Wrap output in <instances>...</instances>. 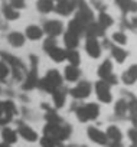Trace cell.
Returning a JSON list of instances; mask_svg holds the SVG:
<instances>
[{
    "label": "cell",
    "mask_w": 137,
    "mask_h": 147,
    "mask_svg": "<svg viewBox=\"0 0 137 147\" xmlns=\"http://www.w3.org/2000/svg\"><path fill=\"white\" fill-rule=\"evenodd\" d=\"M61 85H62V75L56 69L48 71L46 75L42 80H39V82H38V88H40L42 91H45L48 94H52Z\"/></svg>",
    "instance_id": "cell-1"
},
{
    "label": "cell",
    "mask_w": 137,
    "mask_h": 147,
    "mask_svg": "<svg viewBox=\"0 0 137 147\" xmlns=\"http://www.w3.org/2000/svg\"><path fill=\"white\" fill-rule=\"evenodd\" d=\"M43 51H45V52L48 53V56H49L53 62H56V63L65 61V58H66V51L58 46L56 38H48V39L43 42Z\"/></svg>",
    "instance_id": "cell-2"
},
{
    "label": "cell",
    "mask_w": 137,
    "mask_h": 147,
    "mask_svg": "<svg viewBox=\"0 0 137 147\" xmlns=\"http://www.w3.org/2000/svg\"><path fill=\"white\" fill-rule=\"evenodd\" d=\"M75 114H77V118H78L81 123H87V121H91V120H97L98 115H100V107H98V104H95V102H88V104H85V105L75 107Z\"/></svg>",
    "instance_id": "cell-3"
},
{
    "label": "cell",
    "mask_w": 137,
    "mask_h": 147,
    "mask_svg": "<svg viewBox=\"0 0 137 147\" xmlns=\"http://www.w3.org/2000/svg\"><path fill=\"white\" fill-rule=\"evenodd\" d=\"M2 56H3V61H5V62L9 65V68L12 69L13 78H15L16 81H22V80H23V77L26 75V68H25L23 62H22L20 59L15 58L13 55L7 53V52H3V53H2Z\"/></svg>",
    "instance_id": "cell-4"
},
{
    "label": "cell",
    "mask_w": 137,
    "mask_h": 147,
    "mask_svg": "<svg viewBox=\"0 0 137 147\" xmlns=\"http://www.w3.org/2000/svg\"><path fill=\"white\" fill-rule=\"evenodd\" d=\"M38 65H39L38 56L36 55H30V71L25 75V84H23V90L25 91H30V90L38 87V82H39Z\"/></svg>",
    "instance_id": "cell-5"
},
{
    "label": "cell",
    "mask_w": 137,
    "mask_h": 147,
    "mask_svg": "<svg viewBox=\"0 0 137 147\" xmlns=\"http://www.w3.org/2000/svg\"><path fill=\"white\" fill-rule=\"evenodd\" d=\"M78 0H56L53 10L61 16H70L77 10Z\"/></svg>",
    "instance_id": "cell-6"
},
{
    "label": "cell",
    "mask_w": 137,
    "mask_h": 147,
    "mask_svg": "<svg viewBox=\"0 0 137 147\" xmlns=\"http://www.w3.org/2000/svg\"><path fill=\"white\" fill-rule=\"evenodd\" d=\"M95 92H97V97L101 102L104 104H108L111 102L113 100V95H111V85L104 81V80H100L95 82Z\"/></svg>",
    "instance_id": "cell-7"
},
{
    "label": "cell",
    "mask_w": 137,
    "mask_h": 147,
    "mask_svg": "<svg viewBox=\"0 0 137 147\" xmlns=\"http://www.w3.org/2000/svg\"><path fill=\"white\" fill-rule=\"evenodd\" d=\"M85 26L91 22H94V13L92 9L85 3V0H78V6H77V15H75Z\"/></svg>",
    "instance_id": "cell-8"
},
{
    "label": "cell",
    "mask_w": 137,
    "mask_h": 147,
    "mask_svg": "<svg viewBox=\"0 0 137 147\" xmlns=\"http://www.w3.org/2000/svg\"><path fill=\"white\" fill-rule=\"evenodd\" d=\"M70 94L72 95V98L75 100H85L90 97L91 94V84L88 81H81L78 82L74 88L70 90Z\"/></svg>",
    "instance_id": "cell-9"
},
{
    "label": "cell",
    "mask_w": 137,
    "mask_h": 147,
    "mask_svg": "<svg viewBox=\"0 0 137 147\" xmlns=\"http://www.w3.org/2000/svg\"><path fill=\"white\" fill-rule=\"evenodd\" d=\"M43 33H46L49 38H58L63 33V25L62 22L53 19V20H48L43 26Z\"/></svg>",
    "instance_id": "cell-10"
},
{
    "label": "cell",
    "mask_w": 137,
    "mask_h": 147,
    "mask_svg": "<svg viewBox=\"0 0 137 147\" xmlns=\"http://www.w3.org/2000/svg\"><path fill=\"white\" fill-rule=\"evenodd\" d=\"M101 43L98 42V38H87L85 42V52L88 53V56L97 59L101 56Z\"/></svg>",
    "instance_id": "cell-11"
},
{
    "label": "cell",
    "mask_w": 137,
    "mask_h": 147,
    "mask_svg": "<svg viewBox=\"0 0 137 147\" xmlns=\"http://www.w3.org/2000/svg\"><path fill=\"white\" fill-rule=\"evenodd\" d=\"M87 134L90 137V140H92L94 143L97 144H101V146H107L108 143V137L104 131H101L100 128L97 127H88L87 128Z\"/></svg>",
    "instance_id": "cell-12"
},
{
    "label": "cell",
    "mask_w": 137,
    "mask_h": 147,
    "mask_svg": "<svg viewBox=\"0 0 137 147\" xmlns=\"http://www.w3.org/2000/svg\"><path fill=\"white\" fill-rule=\"evenodd\" d=\"M18 133L25 138V140H28V141H36L39 137H38V133L30 127V125H28V124H25V123H19L18 124Z\"/></svg>",
    "instance_id": "cell-13"
},
{
    "label": "cell",
    "mask_w": 137,
    "mask_h": 147,
    "mask_svg": "<svg viewBox=\"0 0 137 147\" xmlns=\"http://www.w3.org/2000/svg\"><path fill=\"white\" fill-rule=\"evenodd\" d=\"M115 5L120 7L123 16L130 13H137V2L136 0H115Z\"/></svg>",
    "instance_id": "cell-14"
},
{
    "label": "cell",
    "mask_w": 137,
    "mask_h": 147,
    "mask_svg": "<svg viewBox=\"0 0 137 147\" xmlns=\"http://www.w3.org/2000/svg\"><path fill=\"white\" fill-rule=\"evenodd\" d=\"M121 82L126 84V85H133L136 81H137V63L131 65L127 71H124L121 74Z\"/></svg>",
    "instance_id": "cell-15"
},
{
    "label": "cell",
    "mask_w": 137,
    "mask_h": 147,
    "mask_svg": "<svg viewBox=\"0 0 137 147\" xmlns=\"http://www.w3.org/2000/svg\"><path fill=\"white\" fill-rule=\"evenodd\" d=\"M80 35L71 32V30H66L63 32V45L66 49H77V46L80 45Z\"/></svg>",
    "instance_id": "cell-16"
},
{
    "label": "cell",
    "mask_w": 137,
    "mask_h": 147,
    "mask_svg": "<svg viewBox=\"0 0 137 147\" xmlns=\"http://www.w3.org/2000/svg\"><path fill=\"white\" fill-rule=\"evenodd\" d=\"M84 32H85L87 38H100V36H104L105 29L101 25H98L97 22H91V23H88L85 26V30Z\"/></svg>",
    "instance_id": "cell-17"
},
{
    "label": "cell",
    "mask_w": 137,
    "mask_h": 147,
    "mask_svg": "<svg viewBox=\"0 0 137 147\" xmlns=\"http://www.w3.org/2000/svg\"><path fill=\"white\" fill-rule=\"evenodd\" d=\"M110 49V52H111V56L115 59V62H118V63H123L126 59H127V56H128V52L123 48V46H120V45H114V43H111V46L108 48Z\"/></svg>",
    "instance_id": "cell-18"
},
{
    "label": "cell",
    "mask_w": 137,
    "mask_h": 147,
    "mask_svg": "<svg viewBox=\"0 0 137 147\" xmlns=\"http://www.w3.org/2000/svg\"><path fill=\"white\" fill-rule=\"evenodd\" d=\"M66 90L61 85L58 87L53 92H52V100H53V104L56 108H62L65 105V101H66Z\"/></svg>",
    "instance_id": "cell-19"
},
{
    "label": "cell",
    "mask_w": 137,
    "mask_h": 147,
    "mask_svg": "<svg viewBox=\"0 0 137 147\" xmlns=\"http://www.w3.org/2000/svg\"><path fill=\"white\" fill-rule=\"evenodd\" d=\"M63 78L70 82H77L81 78V71L75 65H68L63 71Z\"/></svg>",
    "instance_id": "cell-20"
},
{
    "label": "cell",
    "mask_w": 137,
    "mask_h": 147,
    "mask_svg": "<svg viewBox=\"0 0 137 147\" xmlns=\"http://www.w3.org/2000/svg\"><path fill=\"white\" fill-rule=\"evenodd\" d=\"M113 72V62L110 59H105L100 66H98V71H97V75L100 77V80H107Z\"/></svg>",
    "instance_id": "cell-21"
},
{
    "label": "cell",
    "mask_w": 137,
    "mask_h": 147,
    "mask_svg": "<svg viewBox=\"0 0 137 147\" xmlns=\"http://www.w3.org/2000/svg\"><path fill=\"white\" fill-rule=\"evenodd\" d=\"M42 36H43V29L36 25H30L25 30V38H28L29 40H39L42 39Z\"/></svg>",
    "instance_id": "cell-22"
},
{
    "label": "cell",
    "mask_w": 137,
    "mask_h": 147,
    "mask_svg": "<svg viewBox=\"0 0 137 147\" xmlns=\"http://www.w3.org/2000/svg\"><path fill=\"white\" fill-rule=\"evenodd\" d=\"M55 2L56 0H38V3H36V9L38 12L40 13H51L55 7Z\"/></svg>",
    "instance_id": "cell-23"
},
{
    "label": "cell",
    "mask_w": 137,
    "mask_h": 147,
    "mask_svg": "<svg viewBox=\"0 0 137 147\" xmlns=\"http://www.w3.org/2000/svg\"><path fill=\"white\" fill-rule=\"evenodd\" d=\"M71 133H72V127L70 125V124H66V123H61L59 124V133H58V143H62V141H65V140H68L70 138V136H71Z\"/></svg>",
    "instance_id": "cell-24"
},
{
    "label": "cell",
    "mask_w": 137,
    "mask_h": 147,
    "mask_svg": "<svg viewBox=\"0 0 137 147\" xmlns=\"http://www.w3.org/2000/svg\"><path fill=\"white\" fill-rule=\"evenodd\" d=\"M68 30H71V32H74V33H77V35H82L84 33V30H85V25L75 16L74 19H71V22L68 23Z\"/></svg>",
    "instance_id": "cell-25"
},
{
    "label": "cell",
    "mask_w": 137,
    "mask_h": 147,
    "mask_svg": "<svg viewBox=\"0 0 137 147\" xmlns=\"http://www.w3.org/2000/svg\"><path fill=\"white\" fill-rule=\"evenodd\" d=\"M25 39H26L25 35L20 33V32H12V33H9V36H7L9 43H10L12 46H15V48H20V46H23Z\"/></svg>",
    "instance_id": "cell-26"
},
{
    "label": "cell",
    "mask_w": 137,
    "mask_h": 147,
    "mask_svg": "<svg viewBox=\"0 0 137 147\" xmlns=\"http://www.w3.org/2000/svg\"><path fill=\"white\" fill-rule=\"evenodd\" d=\"M128 100H127V113L130 114V118L134 121L137 120V98L131 94H127Z\"/></svg>",
    "instance_id": "cell-27"
},
{
    "label": "cell",
    "mask_w": 137,
    "mask_h": 147,
    "mask_svg": "<svg viewBox=\"0 0 137 147\" xmlns=\"http://www.w3.org/2000/svg\"><path fill=\"white\" fill-rule=\"evenodd\" d=\"M97 23L98 25H101L105 30L108 29V28H111L113 25H114V20H113V18L107 13V12H100V15H98V18H97Z\"/></svg>",
    "instance_id": "cell-28"
},
{
    "label": "cell",
    "mask_w": 137,
    "mask_h": 147,
    "mask_svg": "<svg viewBox=\"0 0 137 147\" xmlns=\"http://www.w3.org/2000/svg\"><path fill=\"white\" fill-rule=\"evenodd\" d=\"M114 113H115V115L120 117V118H124V117H126V114H127V100H126V98H120V100L115 102V105H114Z\"/></svg>",
    "instance_id": "cell-29"
},
{
    "label": "cell",
    "mask_w": 137,
    "mask_h": 147,
    "mask_svg": "<svg viewBox=\"0 0 137 147\" xmlns=\"http://www.w3.org/2000/svg\"><path fill=\"white\" fill-rule=\"evenodd\" d=\"M2 137H3V141L6 144H13L18 140V133L15 130L9 128V127H5L3 131H2Z\"/></svg>",
    "instance_id": "cell-30"
},
{
    "label": "cell",
    "mask_w": 137,
    "mask_h": 147,
    "mask_svg": "<svg viewBox=\"0 0 137 147\" xmlns=\"http://www.w3.org/2000/svg\"><path fill=\"white\" fill-rule=\"evenodd\" d=\"M2 12H3V16L7 19V20H16L19 18V10L15 9L12 5H5L2 7Z\"/></svg>",
    "instance_id": "cell-31"
},
{
    "label": "cell",
    "mask_w": 137,
    "mask_h": 147,
    "mask_svg": "<svg viewBox=\"0 0 137 147\" xmlns=\"http://www.w3.org/2000/svg\"><path fill=\"white\" fill-rule=\"evenodd\" d=\"M43 108L46 110L45 118H46L48 123H62V118L58 115V113H56L53 108H51V107H48V105H45V104H43Z\"/></svg>",
    "instance_id": "cell-32"
},
{
    "label": "cell",
    "mask_w": 137,
    "mask_h": 147,
    "mask_svg": "<svg viewBox=\"0 0 137 147\" xmlns=\"http://www.w3.org/2000/svg\"><path fill=\"white\" fill-rule=\"evenodd\" d=\"M65 59H68L70 65H75V66H78L80 62H81L80 52L77 49H66V58Z\"/></svg>",
    "instance_id": "cell-33"
},
{
    "label": "cell",
    "mask_w": 137,
    "mask_h": 147,
    "mask_svg": "<svg viewBox=\"0 0 137 147\" xmlns=\"http://www.w3.org/2000/svg\"><path fill=\"white\" fill-rule=\"evenodd\" d=\"M105 134H107L108 140H121L123 138V134H121V131H120V128L117 125H110L107 128Z\"/></svg>",
    "instance_id": "cell-34"
},
{
    "label": "cell",
    "mask_w": 137,
    "mask_h": 147,
    "mask_svg": "<svg viewBox=\"0 0 137 147\" xmlns=\"http://www.w3.org/2000/svg\"><path fill=\"white\" fill-rule=\"evenodd\" d=\"M113 43H115V45H120V46H123V45H126L127 43V35L124 33V32H114L113 33Z\"/></svg>",
    "instance_id": "cell-35"
},
{
    "label": "cell",
    "mask_w": 137,
    "mask_h": 147,
    "mask_svg": "<svg viewBox=\"0 0 137 147\" xmlns=\"http://www.w3.org/2000/svg\"><path fill=\"white\" fill-rule=\"evenodd\" d=\"M9 74H10L9 65H7L5 61H0V82L5 81V80L9 77Z\"/></svg>",
    "instance_id": "cell-36"
},
{
    "label": "cell",
    "mask_w": 137,
    "mask_h": 147,
    "mask_svg": "<svg viewBox=\"0 0 137 147\" xmlns=\"http://www.w3.org/2000/svg\"><path fill=\"white\" fill-rule=\"evenodd\" d=\"M40 146H42V147H58V146H56V141L52 140L51 137H46V136H43V137L40 138Z\"/></svg>",
    "instance_id": "cell-37"
},
{
    "label": "cell",
    "mask_w": 137,
    "mask_h": 147,
    "mask_svg": "<svg viewBox=\"0 0 137 147\" xmlns=\"http://www.w3.org/2000/svg\"><path fill=\"white\" fill-rule=\"evenodd\" d=\"M127 136H128V138L131 140L133 144H137V128H136V127L130 128L128 133H127Z\"/></svg>",
    "instance_id": "cell-38"
},
{
    "label": "cell",
    "mask_w": 137,
    "mask_h": 147,
    "mask_svg": "<svg viewBox=\"0 0 137 147\" xmlns=\"http://www.w3.org/2000/svg\"><path fill=\"white\" fill-rule=\"evenodd\" d=\"M15 9H23L25 7V0H12V3H10Z\"/></svg>",
    "instance_id": "cell-39"
},
{
    "label": "cell",
    "mask_w": 137,
    "mask_h": 147,
    "mask_svg": "<svg viewBox=\"0 0 137 147\" xmlns=\"http://www.w3.org/2000/svg\"><path fill=\"white\" fill-rule=\"evenodd\" d=\"M92 3H94V6L97 7V10H100V12H103V10L105 9V6H104V3L101 2V0H92Z\"/></svg>",
    "instance_id": "cell-40"
},
{
    "label": "cell",
    "mask_w": 137,
    "mask_h": 147,
    "mask_svg": "<svg viewBox=\"0 0 137 147\" xmlns=\"http://www.w3.org/2000/svg\"><path fill=\"white\" fill-rule=\"evenodd\" d=\"M108 147H123L121 140H110V143H107Z\"/></svg>",
    "instance_id": "cell-41"
},
{
    "label": "cell",
    "mask_w": 137,
    "mask_h": 147,
    "mask_svg": "<svg viewBox=\"0 0 137 147\" xmlns=\"http://www.w3.org/2000/svg\"><path fill=\"white\" fill-rule=\"evenodd\" d=\"M131 26H134V28H137V16L131 19Z\"/></svg>",
    "instance_id": "cell-42"
},
{
    "label": "cell",
    "mask_w": 137,
    "mask_h": 147,
    "mask_svg": "<svg viewBox=\"0 0 137 147\" xmlns=\"http://www.w3.org/2000/svg\"><path fill=\"white\" fill-rule=\"evenodd\" d=\"M0 147H10V144H6V143H3V144H0Z\"/></svg>",
    "instance_id": "cell-43"
},
{
    "label": "cell",
    "mask_w": 137,
    "mask_h": 147,
    "mask_svg": "<svg viewBox=\"0 0 137 147\" xmlns=\"http://www.w3.org/2000/svg\"><path fill=\"white\" fill-rule=\"evenodd\" d=\"M133 123H134V127H136V128H137V120H134V121H133Z\"/></svg>",
    "instance_id": "cell-44"
},
{
    "label": "cell",
    "mask_w": 137,
    "mask_h": 147,
    "mask_svg": "<svg viewBox=\"0 0 137 147\" xmlns=\"http://www.w3.org/2000/svg\"><path fill=\"white\" fill-rule=\"evenodd\" d=\"M131 147H136V146H134V144H133V146H131Z\"/></svg>",
    "instance_id": "cell-45"
},
{
    "label": "cell",
    "mask_w": 137,
    "mask_h": 147,
    "mask_svg": "<svg viewBox=\"0 0 137 147\" xmlns=\"http://www.w3.org/2000/svg\"><path fill=\"white\" fill-rule=\"evenodd\" d=\"M134 146H136V147H137V144H134Z\"/></svg>",
    "instance_id": "cell-46"
}]
</instances>
